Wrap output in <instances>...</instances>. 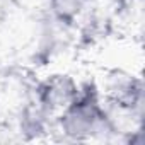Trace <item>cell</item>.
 <instances>
[{"mask_svg":"<svg viewBox=\"0 0 145 145\" xmlns=\"http://www.w3.org/2000/svg\"><path fill=\"white\" fill-rule=\"evenodd\" d=\"M60 128L70 140H91L104 131H111V121L96 94L79 92L60 113Z\"/></svg>","mask_w":145,"mask_h":145,"instance_id":"obj_1","label":"cell"},{"mask_svg":"<svg viewBox=\"0 0 145 145\" xmlns=\"http://www.w3.org/2000/svg\"><path fill=\"white\" fill-rule=\"evenodd\" d=\"M77 84L67 75H53L48 79L39 91L41 106L48 111H63L72 101L79 96Z\"/></svg>","mask_w":145,"mask_h":145,"instance_id":"obj_2","label":"cell"},{"mask_svg":"<svg viewBox=\"0 0 145 145\" xmlns=\"http://www.w3.org/2000/svg\"><path fill=\"white\" fill-rule=\"evenodd\" d=\"M53 14L60 21H74L82 9V0H51L50 2Z\"/></svg>","mask_w":145,"mask_h":145,"instance_id":"obj_3","label":"cell"}]
</instances>
